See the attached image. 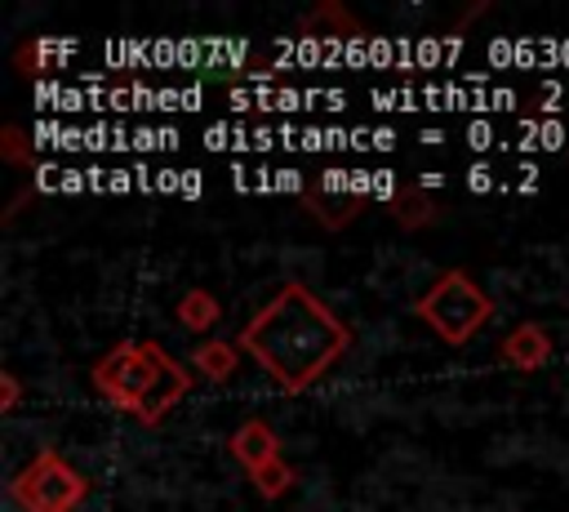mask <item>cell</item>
I'll use <instances>...</instances> for the list:
<instances>
[{"label": "cell", "instance_id": "cell-14", "mask_svg": "<svg viewBox=\"0 0 569 512\" xmlns=\"http://www.w3.org/2000/svg\"><path fill=\"white\" fill-rule=\"evenodd\" d=\"M249 485L258 490V499H284V494L298 485V467L280 454V459H271V463L253 467V472H249Z\"/></svg>", "mask_w": 569, "mask_h": 512}, {"label": "cell", "instance_id": "cell-5", "mask_svg": "<svg viewBox=\"0 0 569 512\" xmlns=\"http://www.w3.org/2000/svg\"><path fill=\"white\" fill-rule=\"evenodd\" d=\"M298 205H302V214H307L320 232H342V227H351V223L369 209V191H365V183H360L356 174H347V169H320V174H311V178L302 183Z\"/></svg>", "mask_w": 569, "mask_h": 512}, {"label": "cell", "instance_id": "cell-8", "mask_svg": "<svg viewBox=\"0 0 569 512\" xmlns=\"http://www.w3.org/2000/svg\"><path fill=\"white\" fill-rule=\"evenodd\" d=\"M293 36H298V40H365L369 31H365V22H360L347 4L320 0L311 13H302V18L293 22Z\"/></svg>", "mask_w": 569, "mask_h": 512}, {"label": "cell", "instance_id": "cell-7", "mask_svg": "<svg viewBox=\"0 0 569 512\" xmlns=\"http://www.w3.org/2000/svg\"><path fill=\"white\" fill-rule=\"evenodd\" d=\"M191 387H196V370H191V365H182L178 356H169V361H164V370H160V378L151 383V392L142 396V405H138V414H133V419H138L142 427H156V423H160V419H164V414H169V410H173Z\"/></svg>", "mask_w": 569, "mask_h": 512}, {"label": "cell", "instance_id": "cell-3", "mask_svg": "<svg viewBox=\"0 0 569 512\" xmlns=\"http://www.w3.org/2000/svg\"><path fill=\"white\" fill-rule=\"evenodd\" d=\"M164 361H169V352L156 338H120L89 365V383L107 405L138 414V405L151 392V383L160 378Z\"/></svg>", "mask_w": 569, "mask_h": 512}, {"label": "cell", "instance_id": "cell-15", "mask_svg": "<svg viewBox=\"0 0 569 512\" xmlns=\"http://www.w3.org/2000/svg\"><path fill=\"white\" fill-rule=\"evenodd\" d=\"M0 160L13 165V169H31V165H36V147L27 142L22 125H4V129H0Z\"/></svg>", "mask_w": 569, "mask_h": 512}, {"label": "cell", "instance_id": "cell-2", "mask_svg": "<svg viewBox=\"0 0 569 512\" xmlns=\"http://www.w3.org/2000/svg\"><path fill=\"white\" fill-rule=\"evenodd\" d=\"M413 316L427 321V329H431L440 343L467 347V343L493 321V298L476 285L471 272L445 267V272L413 298Z\"/></svg>", "mask_w": 569, "mask_h": 512}, {"label": "cell", "instance_id": "cell-1", "mask_svg": "<svg viewBox=\"0 0 569 512\" xmlns=\"http://www.w3.org/2000/svg\"><path fill=\"white\" fill-rule=\"evenodd\" d=\"M240 352L258 361V370L284 387L289 396H302L311 383H320L351 347V325L302 280H284L236 334Z\"/></svg>", "mask_w": 569, "mask_h": 512}, {"label": "cell", "instance_id": "cell-6", "mask_svg": "<svg viewBox=\"0 0 569 512\" xmlns=\"http://www.w3.org/2000/svg\"><path fill=\"white\" fill-rule=\"evenodd\" d=\"M551 356H556V343H551V334L538 321H520V325H511L498 338V361L511 365V370H520V374L542 370Z\"/></svg>", "mask_w": 569, "mask_h": 512}, {"label": "cell", "instance_id": "cell-12", "mask_svg": "<svg viewBox=\"0 0 569 512\" xmlns=\"http://www.w3.org/2000/svg\"><path fill=\"white\" fill-rule=\"evenodd\" d=\"M76 53V45H67V40H49V36H36V40H22L18 49H13V67L22 71V76H36V71H53L58 62H67Z\"/></svg>", "mask_w": 569, "mask_h": 512}, {"label": "cell", "instance_id": "cell-9", "mask_svg": "<svg viewBox=\"0 0 569 512\" xmlns=\"http://www.w3.org/2000/svg\"><path fill=\"white\" fill-rule=\"evenodd\" d=\"M387 214L400 232H422V227H436L445 205L427 191V183H405V187H391L387 191Z\"/></svg>", "mask_w": 569, "mask_h": 512}, {"label": "cell", "instance_id": "cell-13", "mask_svg": "<svg viewBox=\"0 0 569 512\" xmlns=\"http://www.w3.org/2000/svg\"><path fill=\"white\" fill-rule=\"evenodd\" d=\"M173 316H178V325H187L191 334H209V329L222 321V303H218L209 289L191 285V289L173 303Z\"/></svg>", "mask_w": 569, "mask_h": 512}, {"label": "cell", "instance_id": "cell-16", "mask_svg": "<svg viewBox=\"0 0 569 512\" xmlns=\"http://www.w3.org/2000/svg\"><path fill=\"white\" fill-rule=\"evenodd\" d=\"M18 401H22V383H18V374H13V370H0V414H13Z\"/></svg>", "mask_w": 569, "mask_h": 512}, {"label": "cell", "instance_id": "cell-11", "mask_svg": "<svg viewBox=\"0 0 569 512\" xmlns=\"http://www.w3.org/2000/svg\"><path fill=\"white\" fill-rule=\"evenodd\" d=\"M187 361H191V370H196L200 378L227 383V378H236V370H240V343H236V338H200V343L187 352Z\"/></svg>", "mask_w": 569, "mask_h": 512}, {"label": "cell", "instance_id": "cell-4", "mask_svg": "<svg viewBox=\"0 0 569 512\" xmlns=\"http://www.w3.org/2000/svg\"><path fill=\"white\" fill-rule=\"evenodd\" d=\"M9 499L22 512H80L89 499V476L71 467L53 445H40L9 476Z\"/></svg>", "mask_w": 569, "mask_h": 512}, {"label": "cell", "instance_id": "cell-10", "mask_svg": "<svg viewBox=\"0 0 569 512\" xmlns=\"http://www.w3.org/2000/svg\"><path fill=\"white\" fill-rule=\"evenodd\" d=\"M227 454H231L244 472H253V467L280 459V436H276V427H271L267 419H244V423L227 436Z\"/></svg>", "mask_w": 569, "mask_h": 512}]
</instances>
